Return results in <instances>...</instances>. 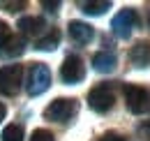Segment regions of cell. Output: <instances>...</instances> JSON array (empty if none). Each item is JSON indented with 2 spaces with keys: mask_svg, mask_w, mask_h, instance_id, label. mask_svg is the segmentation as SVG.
<instances>
[{
  "mask_svg": "<svg viewBox=\"0 0 150 141\" xmlns=\"http://www.w3.org/2000/svg\"><path fill=\"white\" fill-rule=\"evenodd\" d=\"M148 21H150V19H148Z\"/></svg>",
  "mask_w": 150,
  "mask_h": 141,
  "instance_id": "23",
  "label": "cell"
},
{
  "mask_svg": "<svg viewBox=\"0 0 150 141\" xmlns=\"http://www.w3.org/2000/svg\"><path fill=\"white\" fill-rule=\"evenodd\" d=\"M0 7H7V12H19L25 7V2H0Z\"/></svg>",
  "mask_w": 150,
  "mask_h": 141,
  "instance_id": "17",
  "label": "cell"
},
{
  "mask_svg": "<svg viewBox=\"0 0 150 141\" xmlns=\"http://www.w3.org/2000/svg\"><path fill=\"white\" fill-rule=\"evenodd\" d=\"M79 7H81V12H86L90 16H99L111 7V2H79Z\"/></svg>",
  "mask_w": 150,
  "mask_h": 141,
  "instance_id": "13",
  "label": "cell"
},
{
  "mask_svg": "<svg viewBox=\"0 0 150 141\" xmlns=\"http://www.w3.org/2000/svg\"><path fill=\"white\" fill-rule=\"evenodd\" d=\"M2 141H23V127L19 123H12L2 130Z\"/></svg>",
  "mask_w": 150,
  "mask_h": 141,
  "instance_id": "15",
  "label": "cell"
},
{
  "mask_svg": "<svg viewBox=\"0 0 150 141\" xmlns=\"http://www.w3.org/2000/svg\"><path fill=\"white\" fill-rule=\"evenodd\" d=\"M99 141H125V137H120L118 132H106Z\"/></svg>",
  "mask_w": 150,
  "mask_h": 141,
  "instance_id": "18",
  "label": "cell"
},
{
  "mask_svg": "<svg viewBox=\"0 0 150 141\" xmlns=\"http://www.w3.org/2000/svg\"><path fill=\"white\" fill-rule=\"evenodd\" d=\"M129 60L136 67H148L150 65V44L148 42H139L134 44L129 51Z\"/></svg>",
  "mask_w": 150,
  "mask_h": 141,
  "instance_id": "11",
  "label": "cell"
},
{
  "mask_svg": "<svg viewBox=\"0 0 150 141\" xmlns=\"http://www.w3.org/2000/svg\"><path fill=\"white\" fill-rule=\"evenodd\" d=\"M5 113H7V109H5V104H2V102H0V120H2V118H5Z\"/></svg>",
  "mask_w": 150,
  "mask_h": 141,
  "instance_id": "21",
  "label": "cell"
},
{
  "mask_svg": "<svg viewBox=\"0 0 150 141\" xmlns=\"http://www.w3.org/2000/svg\"><path fill=\"white\" fill-rule=\"evenodd\" d=\"M5 37H9V26H7L5 21H0V44H2Z\"/></svg>",
  "mask_w": 150,
  "mask_h": 141,
  "instance_id": "19",
  "label": "cell"
},
{
  "mask_svg": "<svg viewBox=\"0 0 150 141\" xmlns=\"http://www.w3.org/2000/svg\"><path fill=\"white\" fill-rule=\"evenodd\" d=\"M125 102L132 113L141 116L150 111V90L143 86H125Z\"/></svg>",
  "mask_w": 150,
  "mask_h": 141,
  "instance_id": "2",
  "label": "cell"
},
{
  "mask_svg": "<svg viewBox=\"0 0 150 141\" xmlns=\"http://www.w3.org/2000/svg\"><path fill=\"white\" fill-rule=\"evenodd\" d=\"M30 141H56V139H53V134H51L49 130H35L33 137H30Z\"/></svg>",
  "mask_w": 150,
  "mask_h": 141,
  "instance_id": "16",
  "label": "cell"
},
{
  "mask_svg": "<svg viewBox=\"0 0 150 141\" xmlns=\"http://www.w3.org/2000/svg\"><path fill=\"white\" fill-rule=\"evenodd\" d=\"M67 30H69V37H72L74 44H88L95 37L93 26H88V23H83V21H69Z\"/></svg>",
  "mask_w": 150,
  "mask_h": 141,
  "instance_id": "8",
  "label": "cell"
},
{
  "mask_svg": "<svg viewBox=\"0 0 150 141\" xmlns=\"http://www.w3.org/2000/svg\"><path fill=\"white\" fill-rule=\"evenodd\" d=\"M76 109H79L76 100L58 97V100H53L51 104L44 109V118H46V120H56V123H65V120H69L76 113Z\"/></svg>",
  "mask_w": 150,
  "mask_h": 141,
  "instance_id": "3",
  "label": "cell"
},
{
  "mask_svg": "<svg viewBox=\"0 0 150 141\" xmlns=\"http://www.w3.org/2000/svg\"><path fill=\"white\" fill-rule=\"evenodd\" d=\"M23 51H25V39L21 35H9V37H5L2 44H0L2 58H19Z\"/></svg>",
  "mask_w": 150,
  "mask_h": 141,
  "instance_id": "9",
  "label": "cell"
},
{
  "mask_svg": "<svg viewBox=\"0 0 150 141\" xmlns=\"http://www.w3.org/2000/svg\"><path fill=\"white\" fill-rule=\"evenodd\" d=\"M115 65H118V58H115V53L113 51H99L93 56V67L97 72H102V74H106V72H113L115 70Z\"/></svg>",
  "mask_w": 150,
  "mask_h": 141,
  "instance_id": "10",
  "label": "cell"
},
{
  "mask_svg": "<svg viewBox=\"0 0 150 141\" xmlns=\"http://www.w3.org/2000/svg\"><path fill=\"white\" fill-rule=\"evenodd\" d=\"M23 67L21 65H7L0 70V93L2 95H16L21 90Z\"/></svg>",
  "mask_w": 150,
  "mask_h": 141,
  "instance_id": "5",
  "label": "cell"
},
{
  "mask_svg": "<svg viewBox=\"0 0 150 141\" xmlns=\"http://www.w3.org/2000/svg\"><path fill=\"white\" fill-rule=\"evenodd\" d=\"M44 7H46V12H58V7H60V2H42Z\"/></svg>",
  "mask_w": 150,
  "mask_h": 141,
  "instance_id": "20",
  "label": "cell"
},
{
  "mask_svg": "<svg viewBox=\"0 0 150 141\" xmlns=\"http://www.w3.org/2000/svg\"><path fill=\"white\" fill-rule=\"evenodd\" d=\"M19 28H21L23 35H39L46 28V23H44L42 16H23L19 21Z\"/></svg>",
  "mask_w": 150,
  "mask_h": 141,
  "instance_id": "12",
  "label": "cell"
},
{
  "mask_svg": "<svg viewBox=\"0 0 150 141\" xmlns=\"http://www.w3.org/2000/svg\"><path fill=\"white\" fill-rule=\"evenodd\" d=\"M141 130H143V132H148V134H150V120H148V123H146V125H143Z\"/></svg>",
  "mask_w": 150,
  "mask_h": 141,
  "instance_id": "22",
  "label": "cell"
},
{
  "mask_svg": "<svg viewBox=\"0 0 150 141\" xmlns=\"http://www.w3.org/2000/svg\"><path fill=\"white\" fill-rule=\"evenodd\" d=\"M49 86H51V70H49L44 63H33L30 70H28V83H25L28 95L37 97V95H42Z\"/></svg>",
  "mask_w": 150,
  "mask_h": 141,
  "instance_id": "1",
  "label": "cell"
},
{
  "mask_svg": "<svg viewBox=\"0 0 150 141\" xmlns=\"http://www.w3.org/2000/svg\"><path fill=\"white\" fill-rule=\"evenodd\" d=\"M113 102H115V95H113L111 86H106V83H99V86H95L90 90V95H88V104L93 111L97 113H106V111H111Z\"/></svg>",
  "mask_w": 150,
  "mask_h": 141,
  "instance_id": "4",
  "label": "cell"
},
{
  "mask_svg": "<svg viewBox=\"0 0 150 141\" xmlns=\"http://www.w3.org/2000/svg\"><path fill=\"white\" fill-rule=\"evenodd\" d=\"M58 42H60V33H58V30H51L46 37H42L37 42V49L39 51H53L58 46Z\"/></svg>",
  "mask_w": 150,
  "mask_h": 141,
  "instance_id": "14",
  "label": "cell"
},
{
  "mask_svg": "<svg viewBox=\"0 0 150 141\" xmlns=\"http://www.w3.org/2000/svg\"><path fill=\"white\" fill-rule=\"evenodd\" d=\"M136 23H139V14L134 12V9H122V12H118L115 16H113L111 21V28H113V33L118 37H129L132 35V30L136 28Z\"/></svg>",
  "mask_w": 150,
  "mask_h": 141,
  "instance_id": "6",
  "label": "cell"
},
{
  "mask_svg": "<svg viewBox=\"0 0 150 141\" xmlns=\"http://www.w3.org/2000/svg\"><path fill=\"white\" fill-rule=\"evenodd\" d=\"M83 76H86L83 60L79 56H67L65 63L60 65V79L65 83H79V81H83Z\"/></svg>",
  "mask_w": 150,
  "mask_h": 141,
  "instance_id": "7",
  "label": "cell"
}]
</instances>
